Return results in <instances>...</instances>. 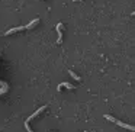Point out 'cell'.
<instances>
[{"instance_id": "obj_6", "label": "cell", "mask_w": 135, "mask_h": 132, "mask_svg": "<svg viewBox=\"0 0 135 132\" xmlns=\"http://www.w3.org/2000/svg\"><path fill=\"white\" fill-rule=\"evenodd\" d=\"M68 74H70V76H71V77H73V79H74V80H77V81H80V77H79V76H77V74H76V73H74V71H73V70H68Z\"/></svg>"}, {"instance_id": "obj_7", "label": "cell", "mask_w": 135, "mask_h": 132, "mask_svg": "<svg viewBox=\"0 0 135 132\" xmlns=\"http://www.w3.org/2000/svg\"><path fill=\"white\" fill-rule=\"evenodd\" d=\"M83 132H86V131H83Z\"/></svg>"}, {"instance_id": "obj_4", "label": "cell", "mask_w": 135, "mask_h": 132, "mask_svg": "<svg viewBox=\"0 0 135 132\" xmlns=\"http://www.w3.org/2000/svg\"><path fill=\"white\" fill-rule=\"evenodd\" d=\"M23 29H26V26H18V28H12V29L6 31V32H4V35H12V33H15V32H19V31H23Z\"/></svg>"}, {"instance_id": "obj_2", "label": "cell", "mask_w": 135, "mask_h": 132, "mask_svg": "<svg viewBox=\"0 0 135 132\" xmlns=\"http://www.w3.org/2000/svg\"><path fill=\"white\" fill-rule=\"evenodd\" d=\"M45 109H47V106H42V107H39V109H38V110H36V112H35V113H33V115H31V116H29V118H28V119H26V120H25V128H26V131H28V132H33V131H32V129H31V128H29V122H31V120H32V119H35V118H36V116H38V115H39V113H41V112H42V110H45Z\"/></svg>"}, {"instance_id": "obj_5", "label": "cell", "mask_w": 135, "mask_h": 132, "mask_svg": "<svg viewBox=\"0 0 135 132\" xmlns=\"http://www.w3.org/2000/svg\"><path fill=\"white\" fill-rule=\"evenodd\" d=\"M62 87H67V89H76V87H74V86L73 84H70V83H67V81H64V83H61V84H58V87H57V90H61V89Z\"/></svg>"}, {"instance_id": "obj_1", "label": "cell", "mask_w": 135, "mask_h": 132, "mask_svg": "<svg viewBox=\"0 0 135 132\" xmlns=\"http://www.w3.org/2000/svg\"><path fill=\"white\" fill-rule=\"evenodd\" d=\"M105 118L108 120H112V122H115L118 126H120V128H123V129H129V131H135V128L132 125H128V123H123V122H120V120H118V119H115V118H112L110 115H105Z\"/></svg>"}, {"instance_id": "obj_3", "label": "cell", "mask_w": 135, "mask_h": 132, "mask_svg": "<svg viewBox=\"0 0 135 132\" xmlns=\"http://www.w3.org/2000/svg\"><path fill=\"white\" fill-rule=\"evenodd\" d=\"M62 28H64V25L62 23H58L57 25V32H58V44H61L62 42Z\"/></svg>"}]
</instances>
